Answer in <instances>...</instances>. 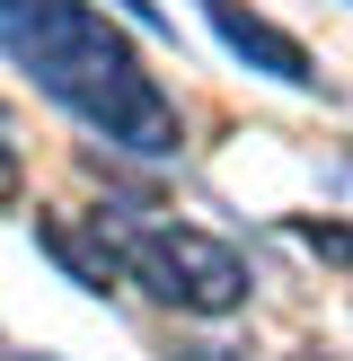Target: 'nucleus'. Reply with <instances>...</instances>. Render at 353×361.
Wrapping results in <instances>:
<instances>
[{
	"label": "nucleus",
	"mask_w": 353,
	"mask_h": 361,
	"mask_svg": "<svg viewBox=\"0 0 353 361\" xmlns=\"http://www.w3.org/2000/svg\"><path fill=\"white\" fill-rule=\"evenodd\" d=\"M35 247H44L53 264H62L80 291H97V300H115V282H124V256L106 247V221H97V238L88 229H71L62 212H35Z\"/></svg>",
	"instance_id": "20e7f679"
},
{
	"label": "nucleus",
	"mask_w": 353,
	"mask_h": 361,
	"mask_svg": "<svg viewBox=\"0 0 353 361\" xmlns=\"http://www.w3.org/2000/svg\"><path fill=\"white\" fill-rule=\"evenodd\" d=\"M18 185H27V159H18V141H9V133H0V212H9V203H18Z\"/></svg>",
	"instance_id": "423d86ee"
},
{
	"label": "nucleus",
	"mask_w": 353,
	"mask_h": 361,
	"mask_svg": "<svg viewBox=\"0 0 353 361\" xmlns=\"http://www.w3.org/2000/svg\"><path fill=\"white\" fill-rule=\"evenodd\" d=\"M0 53L71 123H88L106 150H133V159H176L186 150L176 97L141 71V53L88 0H0Z\"/></svg>",
	"instance_id": "f257e3e1"
},
{
	"label": "nucleus",
	"mask_w": 353,
	"mask_h": 361,
	"mask_svg": "<svg viewBox=\"0 0 353 361\" xmlns=\"http://www.w3.org/2000/svg\"><path fill=\"white\" fill-rule=\"evenodd\" d=\"M282 229H292L309 256H327V264H345V274H353V221H327V212H292Z\"/></svg>",
	"instance_id": "39448f33"
},
{
	"label": "nucleus",
	"mask_w": 353,
	"mask_h": 361,
	"mask_svg": "<svg viewBox=\"0 0 353 361\" xmlns=\"http://www.w3.org/2000/svg\"><path fill=\"white\" fill-rule=\"evenodd\" d=\"M203 18H212V35H221L247 71H265V80H282V88H327L318 62H309V44H300L292 27H274V18H256L247 0H203Z\"/></svg>",
	"instance_id": "7ed1b4c3"
},
{
	"label": "nucleus",
	"mask_w": 353,
	"mask_h": 361,
	"mask_svg": "<svg viewBox=\"0 0 353 361\" xmlns=\"http://www.w3.org/2000/svg\"><path fill=\"white\" fill-rule=\"evenodd\" d=\"M97 221H115V256H124V274H133L159 309L229 317V309H247V291H256L247 256H239L229 238H212V229H186V221H133V212H97Z\"/></svg>",
	"instance_id": "f03ea898"
}]
</instances>
